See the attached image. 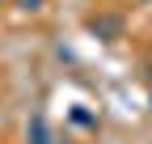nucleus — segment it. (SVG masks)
Masks as SVG:
<instances>
[{
  "label": "nucleus",
  "mask_w": 152,
  "mask_h": 144,
  "mask_svg": "<svg viewBox=\"0 0 152 144\" xmlns=\"http://www.w3.org/2000/svg\"><path fill=\"white\" fill-rule=\"evenodd\" d=\"M0 4H4V0H0Z\"/></svg>",
  "instance_id": "423d86ee"
},
{
  "label": "nucleus",
  "mask_w": 152,
  "mask_h": 144,
  "mask_svg": "<svg viewBox=\"0 0 152 144\" xmlns=\"http://www.w3.org/2000/svg\"><path fill=\"white\" fill-rule=\"evenodd\" d=\"M13 4H17V9H21V13H38V9H42V4H47V0H13Z\"/></svg>",
  "instance_id": "7ed1b4c3"
},
{
  "label": "nucleus",
  "mask_w": 152,
  "mask_h": 144,
  "mask_svg": "<svg viewBox=\"0 0 152 144\" xmlns=\"http://www.w3.org/2000/svg\"><path fill=\"white\" fill-rule=\"evenodd\" d=\"M89 30L93 34H97V38H118V34H123V17H93V21H89Z\"/></svg>",
  "instance_id": "f03ea898"
},
{
  "label": "nucleus",
  "mask_w": 152,
  "mask_h": 144,
  "mask_svg": "<svg viewBox=\"0 0 152 144\" xmlns=\"http://www.w3.org/2000/svg\"><path fill=\"white\" fill-rule=\"evenodd\" d=\"M26 144H51V127H47V115L34 110L26 123Z\"/></svg>",
  "instance_id": "f257e3e1"
},
{
  "label": "nucleus",
  "mask_w": 152,
  "mask_h": 144,
  "mask_svg": "<svg viewBox=\"0 0 152 144\" xmlns=\"http://www.w3.org/2000/svg\"><path fill=\"white\" fill-rule=\"evenodd\" d=\"M140 4H152V0H140Z\"/></svg>",
  "instance_id": "39448f33"
},
{
  "label": "nucleus",
  "mask_w": 152,
  "mask_h": 144,
  "mask_svg": "<svg viewBox=\"0 0 152 144\" xmlns=\"http://www.w3.org/2000/svg\"><path fill=\"white\" fill-rule=\"evenodd\" d=\"M72 123H80V127H89V123H93V115H89V110H72Z\"/></svg>",
  "instance_id": "20e7f679"
}]
</instances>
